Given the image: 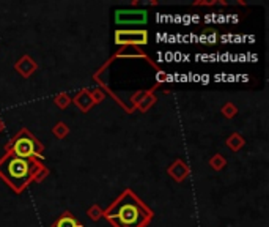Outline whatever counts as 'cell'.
I'll use <instances>...</instances> for the list:
<instances>
[{"mask_svg": "<svg viewBox=\"0 0 269 227\" xmlns=\"http://www.w3.org/2000/svg\"><path fill=\"white\" fill-rule=\"evenodd\" d=\"M221 112L224 114V115H225L227 118H233V117H235L236 114H238V109H236V106H235V104L227 103V104H224V106H222Z\"/></svg>", "mask_w": 269, "mask_h": 227, "instance_id": "cell-13", "label": "cell"}, {"mask_svg": "<svg viewBox=\"0 0 269 227\" xmlns=\"http://www.w3.org/2000/svg\"><path fill=\"white\" fill-rule=\"evenodd\" d=\"M2 130H3V123H2V120H0V133H2Z\"/></svg>", "mask_w": 269, "mask_h": 227, "instance_id": "cell-19", "label": "cell"}, {"mask_svg": "<svg viewBox=\"0 0 269 227\" xmlns=\"http://www.w3.org/2000/svg\"><path fill=\"white\" fill-rule=\"evenodd\" d=\"M90 95H91V99H93V103H95V104L101 103L103 99H104V93H103V90H101V89L93 90V93H90Z\"/></svg>", "mask_w": 269, "mask_h": 227, "instance_id": "cell-17", "label": "cell"}, {"mask_svg": "<svg viewBox=\"0 0 269 227\" xmlns=\"http://www.w3.org/2000/svg\"><path fill=\"white\" fill-rule=\"evenodd\" d=\"M167 172H168V175L172 177L175 182L180 183V182H183L189 175V167H187V164L183 159H176L173 164L167 169Z\"/></svg>", "mask_w": 269, "mask_h": 227, "instance_id": "cell-7", "label": "cell"}, {"mask_svg": "<svg viewBox=\"0 0 269 227\" xmlns=\"http://www.w3.org/2000/svg\"><path fill=\"white\" fill-rule=\"evenodd\" d=\"M103 213H104V210H101V207H99V205H93V207L88 208L87 215H88L90 219H93V221H98L99 218H103Z\"/></svg>", "mask_w": 269, "mask_h": 227, "instance_id": "cell-15", "label": "cell"}, {"mask_svg": "<svg viewBox=\"0 0 269 227\" xmlns=\"http://www.w3.org/2000/svg\"><path fill=\"white\" fill-rule=\"evenodd\" d=\"M54 103L59 106L60 109H65L66 106L71 103V98L66 95V93H60V95H57L55 98H54Z\"/></svg>", "mask_w": 269, "mask_h": 227, "instance_id": "cell-14", "label": "cell"}, {"mask_svg": "<svg viewBox=\"0 0 269 227\" xmlns=\"http://www.w3.org/2000/svg\"><path fill=\"white\" fill-rule=\"evenodd\" d=\"M150 91L151 90H145V91H137V93L136 95H134L132 96V101H134V104H139L140 101H142V99H144L148 93H150Z\"/></svg>", "mask_w": 269, "mask_h": 227, "instance_id": "cell-18", "label": "cell"}, {"mask_svg": "<svg viewBox=\"0 0 269 227\" xmlns=\"http://www.w3.org/2000/svg\"><path fill=\"white\" fill-rule=\"evenodd\" d=\"M115 45L132 46V47L145 46L148 45V32L146 30H117Z\"/></svg>", "mask_w": 269, "mask_h": 227, "instance_id": "cell-4", "label": "cell"}, {"mask_svg": "<svg viewBox=\"0 0 269 227\" xmlns=\"http://www.w3.org/2000/svg\"><path fill=\"white\" fill-rule=\"evenodd\" d=\"M49 175V169L42 161L33 158H22L10 150H5L0 158V179L16 194L24 193L25 188L33 182H42Z\"/></svg>", "mask_w": 269, "mask_h": 227, "instance_id": "cell-1", "label": "cell"}, {"mask_svg": "<svg viewBox=\"0 0 269 227\" xmlns=\"http://www.w3.org/2000/svg\"><path fill=\"white\" fill-rule=\"evenodd\" d=\"M209 164H211V167L214 170H222L225 167V164H227V159L224 158L221 153H217V155H214L209 159Z\"/></svg>", "mask_w": 269, "mask_h": 227, "instance_id": "cell-11", "label": "cell"}, {"mask_svg": "<svg viewBox=\"0 0 269 227\" xmlns=\"http://www.w3.org/2000/svg\"><path fill=\"white\" fill-rule=\"evenodd\" d=\"M117 24H144L146 23V11L142 10H118L115 13Z\"/></svg>", "mask_w": 269, "mask_h": 227, "instance_id": "cell-5", "label": "cell"}, {"mask_svg": "<svg viewBox=\"0 0 269 227\" xmlns=\"http://www.w3.org/2000/svg\"><path fill=\"white\" fill-rule=\"evenodd\" d=\"M68 133H69V128L63 122H59L52 128V134L55 137H59V139H63L65 136H68Z\"/></svg>", "mask_w": 269, "mask_h": 227, "instance_id": "cell-12", "label": "cell"}, {"mask_svg": "<svg viewBox=\"0 0 269 227\" xmlns=\"http://www.w3.org/2000/svg\"><path fill=\"white\" fill-rule=\"evenodd\" d=\"M73 101H74V104L82 112H88L95 106V103H93V99H91V95H90L88 90H82L81 93H77Z\"/></svg>", "mask_w": 269, "mask_h": 227, "instance_id": "cell-8", "label": "cell"}, {"mask_svg": "<svg viewBox=\"0 0 269 227\" xmlns=\"http://www.w3.org/2000/svg\"><path fill=\"white\" fill-rule=\"evenodd\" d=\"M52 227H83L77 219L74 218V215H71L69 211L63 213V215L57 219V221L52 224Z\"/></svg>", "mask_w": 269, "mask_h": 227, "instance_id": "cell-9", "label": "cell"}, {"mask_svg": "<svg viewBox=\"0 0 269 227\" xmlns=\"http://www.w3.org/2000/svg\"><path fill=\"white\" fill-rule=\"evenodd\" d=\"M225 144H227V147H228V148H231V152H238L239 148L246 144V140H244V137L241 136L239 133H233L231 136L227 139Z\"/></svg>", "mask_w": 269, "mask_h": 227, "instance_id": "cell-10", "label": "cell"}, {"mask_svg": "<svg viewBox=\"0 0 269 227\" xmlns=\"http://www.w3.org/2000/svg\"><path fill=\"white\" fill-rule=\"evenodd\" d=\"M112 227H148L154 213L132 189H124L103 213Z\"/></svg>", "mask_w": 269, "mask_h": 227, "instance_id": "cell-2", "label": "cell"}, {"mask_svg": "<svg viewBox=\"0 0 269 227\" xmlns=\"http://www.w3.org/2000/svg\"><path fill=\"white\" fill-rule=\"evenodd\" d=\"M5 150H10L14 155L22 156V158H33L37 159H44V145L35 137V134L30 133L27 128H22L16 136H14L8 144H6Z\"/></svg>", "mask_w": 269, "mask_h": 227, "instance_id": "cell-3", "label": "cell"}, {"mask_svg": "<svg viewBox=\"0 0 269 227\" xmlns=\"http://www.w3.org/2000/svg\"><path fill=\"white\" fill-rule=\"evenodd\" d=\"M37 68H38L37 62H35L30 55H22L21 60L16 62V65H14V69L22 77H30L35 71H37Z\"/></svg>", "mask_w": 269, "mask_h": 227, "instance_id": "cell-6", "label": "cell"}, {"mask_svg": "<svg viewBox=\"0 0 269 227\" xmlns=\"http://www.w3.org/2000/svg\"><path fill=\"white\" fill-rule=\"evenodd\" d=\"M154 101H156V98L151 95V91H150V93H148L144 99H142V101H140L137 106H139V109H140V111H146V109L150 108V106H151Z\"/></svg>", "mask_w": 269, "mask_h": 227, "instance_id": "cell-16", "label": "cell"}]
</instances>
